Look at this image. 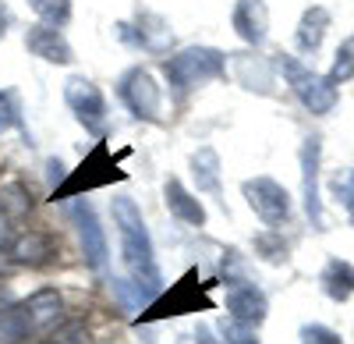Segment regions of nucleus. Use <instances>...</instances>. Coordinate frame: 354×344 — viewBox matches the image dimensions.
<instances>
[{
  "label": "nucleus",
  "mask_w": 354,
  "mask_h": 344,
  "mask_svg": "<svg viewBox=\"0 0 354 344\" xmlns=\"http://www.w3.org/2000/svg\"><path fill=\"white\" fill-rule=\"evenodd\" d=\"M117 235H121V255H124V270L135 280V288L142 291H160V266H156V252H153V238L149 227L142 220V210L135 206V199L121 195L110 203Z\"/></svg>",
  "instance_id": "f257e3e1"
},
{
  "label": "nucleus",
  "mask_w": 354,
  "mask_h": 344,
  "mask_svg": "<svg viewBox=\"0 0 354 344\" xmlns=\"http://www.w3.org/2000/svg\"><path fill=\"white\" fill-rule=\"evenodd\" d=\"M213 284L198 280V270H188L177 284H170V291H163L149 309L142 312V323H153V320H167V316H185V312H209L213 309Z\"/></svg>",
  "instance_id": "f03ea898"
},
{
  "label": "nucleus",
  "mask_w": 354,
  "mask_h": 344,
  "mask_svg": "<svg viewBox=\"0 0 354 344\" xmlns=\"http://www.w3.org/2000/svg\"><path fill=\"white\" fill-rule=\"evenodd\" d=\"M227 68V57L213 46H185L181 53H174L163 64L167 78L177 85V89H195V85H205L220 78Z\"/></svg>",
  "instance_id": "7ed1b4c3"
},
{
  "label": "nucleus",
  "mask_w": 354,
  "mask_h": 344,
  "mask_svg": "<svg viewBox=\"0 0 354 344\" xmlns=\"http://www.w3.org/2000/svg\"><path fill=\"white\" fill-rule=\"evenodd\" d=\"M128 174L121 167H117L113 153L106 146H96L93 153H88L75 170H71V178L61 185V188H53V199H78L85 192H93V188H103V185H113V181H124Z\"/></svg>",
  "instance_id": "20e7f679"
},
{
  "label": "nucleus",
  "mask_w": 354,
  "mask_h": 344,
  "mask_svg": "<svg viewBox=\"0 0 354 344\" xmlns=\"http://www.w3.org/2000/svg\"><path fill=\"white\" fill-rule=\"evenodd\" d=\"M61 312H64L61 295H57L53 288H39V291L28 295L21 305H15V309L8 312L4 330H8V337H21V334H32V330H46V327H53L57 320H61Z\"/></svg>",
  "instance_id": "39448f33"
},
{
  "label": "nucleus",
  "mask_w": 354,
  "mask_h": 344,
  "mask_svg": "<svg viewBox=\"0 0 354 344\" xmlns=\"http://www.w3.org/2000/svg\"><path fill=\"white\" fill-rule=\"evenodd\" d=\"M277 64H280V71L287 75L294 96L305 103V110H312V114H330V110L337 107V85H333L326 75L308 71L305 64L294 61V57H280Z\"/></svg>",
  "instance_id": "423d86ee"
},
{
  "label": "nucleus",
  "mask_w": 354,
  "mask_h": 344,
  "mask_svg": "<svg viewBox=\"0 0 354 344\" xmlns=\"http://www.w3.org/2000/svg\"><path fill=\"white\" fill-rule=\"evenodd\" d=\"M121 100L128 103V110L135 114L138 121H160V110H163V93L153 78V71L145 68H131L121 75Z\"/></svg>",
  "instance_id": "0eeeda50"
},
{
  "label": "nucleus",
  "mask_w": 354,
  "mask_h": 344,
  "mask_svg": "<svg viewBox=\"0 0 354 344\" xmlns=\"http://www.w3.org/2000/svg\"><path fill=\"white\" fill-rule=\"evenodd\" d=\"M241 192H245V199H248L252 213H255L262 224L277 227V224H283V220L290 217V195H287V188L277 185L273 178H248V181L241 185Z\"/></svg>",
  "instance_id": "6e6552de"
},
{
  "label": "nucleus",
  "mask_w": 354,
  "mask_h": 344,
  "mask_svg": "<svg viewBox=\"0 0 354 344\" xmlns=\"http://www.w3.org/2000/svg\"><path fill=\"white\" fill-rule=\"evenodd\" d=\"M64 103L71 107V114L88 132H103V125H106V100L100 93V85H93L82 75L68 78L64 82Z\"/></svg>",
  "instance_id": "1a4fd4ad"
},
{
  "label": "nucleus",
  "mask_w": 354,
  "mask_h": 344,
  "mask_svg": "<svg viewBox=\"0 0 354 344\" xmlns=\"http://www.w3.org/2000/svg\"><path fill=\"white\" fill-rule=\"evenodd\" d=\"M71 220L78 227V242H82V252H85V263L93 266L96 273L106 270V260H110V245H106V231L100 227V217L96 210L85 203V199H78V203L71 206Z\"/></svg>",
  "instance_id": "9d476101"
},
{
  "label": "nucleus",
  "mask_w": 354,
  "mask_h": 344,
  "mask_svg": "<svg viewBox=\"0 0 354 344\" xmlns=\"http://www.w3.org/2000/svg\"><path fill=\"white\" fill-rule=\"evenodd\" d=\"M227 316L241 327H259L266 320V295L255 284H230L227 288Z\"/></svg>",
  "instance_id": "9b49d317"
},
{
  "label": "nucleus",
  "mask_w": 354,
  "mask_h": 344,
  "mask_svg": "<svg viewBox=\"0 0 354 344\" xmlns=\"http://www.w3.org/2000/svg\"><path fill=\"white\" fill-rule=\"evenodd\" d=\"M25 46L32 50L36 57H43V61L50 64H71L75 61V53H71V43L61 36V28L57 25H32L25 33Z\"/></svg>",
  "instance_id": "f8f14e48"
},
{
  "label": "nucleus",
  "mask_w": 354,
  "mask_h": 344,
  "mask_svg": "<svg viewBox=\"0 0 354 344\" xmlns=\"http://www.w3.org/2000/svg\"><path fill=\"white\" fill-rule=\"evenodd\" d=\"M319 138H305L301 146V181H305V210L315 227H322V195H319Z\"/></svg>",
  "instance_id": "ddd939ff"
},
{
  "label": "nucleus",
  "mask_w": 354,
  "mask_h": 344,
  "mask_svg": "<svg viewBox=\"0 0 354 344\" xmlns=\"http://www.w3.org/2000/svg\"><path fill=\"white\" fill-rule=\"evenodd\" d=\"M234 28H238V36L252 46H259L270 33V11H266L262 0H238L234 4Z\"/></svg>",
  "instance_id": "4468645a"
},
{
  "label": "nucleus",
  "mask_w": 354,
  "mask_h": 344,
  "mask_svg": "<svg viewBox=\"0 0 354 344\" xmlns=\"http://www.w3.org/2000/svg\"><path fill=\"white\" fill-rule=\"evenodd\" d=\"M163 199H167V210L181 220V224H188V227H202L205 224V210H202V203L198 199L177 181V178H170L167 185H163Z\"/></svg>",
  "instance_id": "2eb2a0df"
},
{
  "label": "nucleus",
  "mask_w": 354,
  "mask_h": 344,
  "mask_svg": "<svg viewBox=\"0 0 354 344\" xmlns=\"http://www.w3.org/2000/svg\"><path fill=\"white\" fill-rule=\"evenodd\" d=\"M11 255H15V263H46L50 255H53V238L43 235V231H25L11 242Z\"/></svg>",
  "instance_id": "dca6fc26"
},
{
  "label": "nucleus",
  "mask_w": 354,
  "mask_h": 344,
  "mask_svg": "<svg viewBox=\"0 0 354 344\" xmlns=\"http://www.w3.org/2000/svg\"><path fill=\"white\" fill-rule=\"evenodd\" d=\"M326 28H330V11L326 8H308L301 25H298V33H294V43H298V50H305V53H315L322 36H326Z\"/></svg>",
  "instance_id": "f3484780"
},
{
  "label": "nucleus",
  "mask_w": 354,
  "mask_h": 344,
  "mask_svg": "<svg viewBox=\"0 0 354 344\" xmlns=\"http://www.w3.org/2000/svg\"><path fill=\"white\" fill-rule=\"evenodd\" d=\"M322 291H326L333 302H347L354 295V266L344 260H333L326 270H322Z\"/></svg>",
  "instance_id": "a211bd4d"
},
{
  "label": "nucleus",
  "mask_w": 354,
  "mask_h": 344,
  "mask_svg": "<svg viewBox=\"0 0 354 344\" xmlns=\"http://www.w3.org/2000/svg\"><path fill=\"white\" fill-rule=\"evenodd\" d=\"M192 170H195V181H198V192H216L220 188V156L216 150L202 146L192 153Z\"/></svg>",
  "instance_id": "6ab92c4d"
},
{
  "label": "nucleus",
  "mask_w": 354,
  "mask_h": 344,
  "mask_svg": "<svg viewBox=\"0 0 354 344\" xmlns=\"http://www.w3.org/2000/svg\"><path fill=\"white\" fill-rule=\"evenodd\" d=\"M138 25H142L138 28V43L145 50H167L170 46V25L160 15H142Z\"/></svg>",
  "instance_id": "aec40b11"
},
{
  "label": "nucleus",
  "mask_w": 354,
  "mask_h": 344,
  "mask_svg": "<svg viewBox=\"0 0 354 344\" xmlns=\"http://www.w3.org/2000/svg\"><path fill=\"white\" fill-rule=\"evenodd\" d=\"M28 8L46 25H64L71 18V0H28Z\"/></svg>",
  "instance_id": "412c9836"
},
{
  "label": "nucleus",
  "mask_w": 354,
  "mask_h": 344,
  "mask_svg": "<svg viewBox=\"0 0 354 344\" xmlns=\"http://www.w3.org/2000/svg\"><path fill=\"white\" fill-rule=\"evenodd\" d=\"M354 78V36L340 43L337 50V61H333V71H330V82H351Z\"/></svg>",
  "instance_id": "4be33fe9"
},
{
  "label": "nucleus",
  "mask_w": 354,
  "mask_h": 344,
  "mask_svg": "<svg viewBox=\"0 0 354 344\" xmlns=\"http://www.w3.org/2000/svg\"><path fill=\"white\" fill-rule=\"evenodd\" d=\"M301 344H340V337L330 327L312 323V327H301Z\"/></svg>",
  "instance_id": "5701e85b"
},
{
  "label": "nucleus",
  "mask_w": 354,
  "mask_h": 344,
  "mask_svg": "<svg viewBox=\"0 0 354 344\" xmlns=\"http://www.w3.org/2000/svg\"><path fill=\"white\" fill-rule=\"evenodd\" d=\"M337 195L344 199V206H347L351 217H354V174H351V170H344V174L337 178Z\"/></svg>",
  "instance_id": "b1692460"
},
{
  "label": "nucleus",
  "mask_w": 354,
  "mask_h": 344,
  "mask_svg": "<svg viewBox=\"0 0 354 344\" xmlns=\"http://www.w3.org/2000/svg\"><path fill=\"white\" fill-rule=\"evenodd\" d=\"M53 344H88V334H85L82 323H71V327H64L61 334L53 337Z\"/></svg>",
  "instance_id": "393cba45"
},
{
  "label": "nucleus",
  "mask_w": 354,
  "mask_h": 344,
  "mask_svg": "<svg viewBox=\"0 0 354 344\" xmlns=\"http://www.w3.org/2000/svg\"><path fill=\"white\" fill-rule=\"evenodd\" d=\"M15 121H18V110H15V103H11L4 93H0V132H8Z\"/></svg>",
  "instance_id": "a878e982"
},
{
  "label": "nucleus",
  "mask_w": 354,
  "mask_h": 344,
  "mask_svg": "<svg viewBox=\"0 0 354 344\" xmlns=\"http://www.w3.org/2000/svg\"><path fill=\"white\" fill-rule=\"evenodd\" d=\"M8 238H11V227H8V217L0 213V245H8Z\"/></svg>",
  "instance_id": "bb28decb"
},
{
  "label": "nucleus",
  "mask_w": 354,
  "mask_h": 344,
  "mask_svg": "<svg viewBox=\"0 0 354 344\" xmlns=\"http://www.w3.org/2000/svg\"><path fill=\"white\" fill-rule=\"evenodd\" d=\"M4 33H8V11L0 8V36H4Z\"/></svg>",
  "instance_id": "cd10ccee"
}]
</instances>
